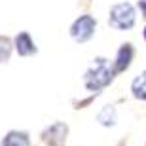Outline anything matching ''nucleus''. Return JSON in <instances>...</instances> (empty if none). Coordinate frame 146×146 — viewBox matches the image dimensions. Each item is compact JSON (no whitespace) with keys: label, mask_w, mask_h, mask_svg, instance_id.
Segmentation results:
<instances>
[{"label":"nucleus","mask_w":146,"mask_h":146,"mask_svg":"<svg viewBox=\"0 0 146 146\" xmlns=\"http://www.w3.org/2000/svg\"><path fill=\"white\" fill-rule=\"evenodd\" d=\"M66 135H68V125L63 123V121H55L49 127H46L42 133V141L48 142L49 146H61L66 141Z\"/></svg>","instance_id":"nucleus-4"},{"label":"nucleus","mask_w":146,"mask_h":146,"mask_svg":"<svg viewBox=\"0 0 146 146\" xmlns=\"http://www.w3.org/2000/svg\"><path fill=\"white\" fill-rule=\"evenodd\" d=\"M11 55V42L8 36H0V63H6Z\"/></svg>","instance_id":"nucleus-10"},{"label":"nucleus","mask_w":146,"mask_h":146,"mask_svg":"<svg viewBox=\"0 0 146 146\" xmlns=\"http://www.w3.org/2000/svg\"><path fill=\"white\" fill-rule=\"evenodd\" d=\"M0 146H31V139L25 131H10L2 139Z\"/></svg>","instance_id":"nucleus-7"},{"label":"nucleus","mask_w":146,"mask_h":146,"mask_svg":"<svg viewBox=\"0 0 146 146\" xmlns=\"http://www.w3.org/2000/svg\"><path fill=\"white\" fill-rule=\"evenodd\" d=\"M95 31H97V19L93 15H87V13L86 15H80L70 25V36H72V40L78 42V44L87 42V40L95 34Z\"/></svg>","instance_id":"nucleus-3"},{"label":"nucleus","mask_w":146,"mask_h":146,"mask_svg":"<svg viewBox=\"0 0 146 146\" xmlns=\"http://www.w3.org/2000/svg\"><path fill=\"white\" fill-rule=\"evenodd\" d=\"M131 93L139 101H146V72L139 74L135 80L131 82Z\"/></svg>","instance_id":"nucleus-9"},{"label":"nucleus","mask_w":146,"mask_h":146,"mask_svg":"<svg viewBox=\"0 0 146 146\" xmlns=\"http://www.w3.org/2000/svg\"><path fill=\"white\" fill-rule=\"evenodd\" d=\"M135 57V48H133V44L125 42L119 46L118 53H116V61H114V68L116 72H125L127 68L131 66V61Z\"/></svg>","instance_id":"nucleus-5"},{"label":"nucleus","mask_w":146,"mask_h":146,"mask_svg":"<svg viewBox=\"0 0 146 146\" xmlns=\"http://www.w3.org/2000/svg\"><path fill=\"white\" fill-rule=\"evenodd\" d=\"M116 74L118 72L114 68V63H110L106 57H97V59H93V63L89 65V68L84 74V86L91 93L97 95L103 87L112 84Z\"/></svg>","instance_id":"nucleus-1"},{"label":"nucleus","mask_w":146,"mask_h":146,"mask_svg":"<svg viewBox=\"0 0 146 146\" xmlns=\"http://www.w3.org/2000/svg\"><path fill=\"white\" fill-rule=\"evenodd\" d=\"M144 40H146V29H144Z\"/></svg>","instance_id":"nucleus-12"},{"label":"nucleus","mask_w":146,"mask_h":146,"mask_svg":"<svg viewBox=\"0 0 146 146\" xmlns=\"http://www.w3.org/2000/svg\"><path fill=\"white\" fill-rule=\"evenodd\" d=\"M139 10H141L142 17L146 19V0H139Z\"/></svg>","instance_id":"nucleus-11"},{"label":"nucleus","mask_w":146,"mask_h":146,"mask_svg":"<svg viewBox=\"0 0 146 146\" xmlns=\"http://www.w3.org/2000/svg\"><path fill=\"white\" fill-rule=\"evenodd\" d=\"M97 121L101 125H104V127H112V125H116V121H118V112H116V108H114L112 104L103 106L101 112L97 114Z\"/></svg>","instance_id":"nucleus-8"},{"label":"nucleus","mask_w":146,"mask_h":146,"mask_svg":"<svg viewBox=\"0 0 146 146\" xmlns=\"http://www.w3.org/2000/svg\"><path fill=\"white\" fill-rule=\"evenodd\" d=\"M137 19L135 8L129 4V2H119V4H114L110 8L108 13V25L118 31H129L133 29Z\"/></svg>","instance_id":"nucleus-2"},{"label":"nucleus","mask_w":146,"mask_h":146,"mask_svg":"<svg viewBox=\"0 0 146 146\" xmlns=\"http://www.w3.org/2000/svg\"><path fill=\"white\" fill-rule=\"evenodd\" d=\"M13 46H15L17 53L21 55V57H29V55H34L38 51L33 36H31L27 31H21L19 34H15V38H13Z\"/></svg>","instance_id":"nucleus-6"}]
</instances>
